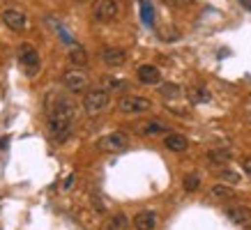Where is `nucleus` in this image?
<instances>
[{
  "label": "nucleus",
  "instance_id": "5",
  "mask_svg": "<svg viewBox=\"0 0 251 230\" xmlns=\"http://www.w3.org/2000/svg\"><path fill=\"white\" fill-rule=\"evenodd\" d=\"M62 83H65V88H67L69 92H74V94H78V92H85L88 90V83H90V78H88V74H85L83 69H67L65 74H62Z\"/></svg>",
  "mask_w": 251,
  "mask_h": 230
},
{
  "label": "nucleus",
  "instance_id": "11",
  "mask_svg": "<svg viewBox=\"0 0 251 230\" xmlns=\"http://www.w3.org/2000/svg\"><path fill=\"white\" fill-rule=\"evenodd\" d=\"M136 78L143 85H157L161 81V71L154 65H141L136 71Z\"/></svg>",
  "mask_w": 251,
  "mask_h": 230
},
{
  "label": "nucleus",
  "instance_id": "21",
  "mask_svg": "<svg viewBox=\"0 0 251 230\" xmlns=\"http://www.w3.org/2000/svg\"><path fill=\"white\" fill-rule=\"evenodd\" d=\"M159 92H161V97H166V99H175V97L180 94V88L175 83H166L159 88Z\"/></svg>",
  "mask_w": 251,
  "mask_h": 230
},
{
  "label": "nucleus",
  "instance_id": "18",
  "mask_svg": "<svg viewBox=\"0 0 251 230\" xmlns=\"http://www.w3.org/2000/svg\"><path fill=\"white\" fill-rule=\"evenodd\" d=\"M141 19H143L145 25H154V9H152V2H148V0H141Z\"/></svg>",
  "mask_w": 251,
  "mask_h": 230
},
{
  "label": "nucleus",
  "instance_id": "16",
  "mask_svg": "<svg viewBox=\"0 0 251 230\" xmlns=\"http://www.w3.org/2000/svg\"><path fill=\"white\" fill-rule=\"evenodd\" d=\"M164 145H166L171 152H184L189 143H187V138L180 136V134H168L166 140H164Z\"/></svg>",
  "mask_w": 251,
  "mask_h": 230
},
{
  "label": "nucleus",
  "instance_id": "9",
  "mask_svg": "<svg viewBox=\"0 0 251 230\" xmlns=\"http://www.w3.org/2000/svg\"><path fill=\"white\" fill-rule=\"evenodd\" d=\"M2 23L14 32L28 30V16L23 14L21 9H5V12H2Z\"/></svg>",
  "mask_w": 251,
  "mask_h": 230
},
{
  "label": "nucleus",
  "instance_id": "23",
  "mask_svg": "<svg viewBox=\"0 0 251 230\" xmlns=\"http://www.w3.org/2000/svg\"><path fill=\"white\" fill-rule=\"evenodd\" d=\"M101 85H104V90H118L122 88V81H118L115 76H101Z\"/></svg>",
  "mask_w": 251,
  "mask_h": 230
},
{
  "label": "nucleus",
  "instance_id": "3",
  "mask_svg": "<svg viewBox=\"0 0 251 230\" xmlns=\"http://www.w3.org/2000/svg\"><path fill=\"white\" fill-rule=\"evenodd\" d=\"M120 14L118 0H95L92 2V19L97 23H111Z\"/></svg>",
  "mask_w": 251,
  "mask_h": 230
},
{
  "label": "nucleus",
  "instance_id": "2",
  "mask_svg": "<svg viewBox=\"0 0 251 230\" xmlns=\"http://www.w3.org/2000/svg\"><path fill=\"white\" fill-rule=\"evenodd\" d=\"M118 108H120L125 115H138V113H145L152 108V101L148 97H141V94H125L120 97L118 101Z\"/></svg>",
  "mask_w": 251,
  "mask_h": 230
},
{
  "label": "nucleus",
  "instance_id": "7",
  "mask_svg": "<svg viewBox=\"0 0 251 230\" xmlns=\"http://www.w3.org/2000/svg\"><path fill=\"white\" fill-rule=\"evenodd\" d=\"M19 62H21V67L25 69L28 76H35L39 69V53L30 44H23L21 48H19Z\"/></svg>",
  "mask_w": 251,
  "mask_h": 230
},
{
  "label": "nucleus",
  "instance_id": "15",
  "mask_svg": "<svg viewBox=\"0 0 251 230\" xmlns=\"http://www.w3.org/2000/svg\"><path fill=\"white\" fill-rule=\"evenodd\" d=\"M187 97H189L194 104H207V101L212 99L210 90H207V88H203V85H191L189 90H187Z\"/></svg>",
  "mask_w": 251,
  "mask_h": 230
},
{
  "label": "nucleus",
  "instance_id": "22",
  "mask_svg": "<svg viewBox=\"0 0 251 230\" xmlns=\"http://www.w3.org/2000/svg\"><path fill=\"white\" fill-rule=\"evenodd\" d=\"M182 186L187 191H198V186H201V177L198 175H187L182 180Z\"/></svg>",
  "mask_w": 251,
  "mask_h": 230
},
{
  "label": "nucleus",
  "instance_id": "14",
  "mask_svg": "<svg viewBox=\"0 0 251 230\" xmlns=\"http://www.w3.org/2000/svg\"><path fill=\"white\" fill-rule=\"evenodd\" d=\"M69 62L76 69H83L85 65H88V53H85L83 46H78V44L69 46Z\"/></svg>",
  "mask_w": 251,
  "mask_h": 230
},
{
  "label": "nucleus",
  "instance_id": "27",
  "mask_svg": "<svg viewBox=\"0 0 251 230\" xmlns=\"http://www.w3.org/2000/svg\"><path fill=\"white\" fill-rule=\"evenodd\" d=\"M242 2H244V7H249V9H251V0H242Z\"/></svg>",
  "mask_w": 251,
  "mask_h": 230
},
{
  "label": "nucleus",
  "instance_id": "17",
  "mask_svg": "<svg viewBox=\"0 0 251 230\" xmlns=\"http://www.w3.org/2000/svg\"><path fill=\"white\" fill-rule=\"evenodd\" d=\"M106 228L108 230H127L129 228V221H127V216L125 214H113L111 219H108V223H106Z\"/></svg>",
  "mask_w": 251,
  "mask_h": 230
},
{
  "label": "nucleus",
  "instance_id": "12",
  "mask_svg": "<svg viewBox=\"0 0 251 230\" xmlns=\"http://www.w3.org/2000/svg\"><path fill=\"white\" fill-rule=\"evenodd\" d=\"M134 131L138 136H154V134H166V127L161 122H154V120H148V122H136L134 124Z\"/></svg>",
  "mask_w": 251,
  "mask_h": 230
},
{
  "label": "nucleus",
  "instance_id": "13",
  "mask_svg": "<svg viewBox=\"0 0 251 230\" xmlns=\"http://www.w3.org/2000/svg\"><path fill=\"white\" fill-rule=\"evenodd\" d=\"M154 226H157V216H154V212H138L136 216H134V228L136 230H154Z\"/></svg>",
  "mask_w": 251,
  "mask_h": 230
},
{
  "label": "nucleus",
  "instance_id": "4",
  "mask_svg": "<svg viewBox=\"0 0 251 230\" xmlns=\"http://www.w3.org/2000/svg\"><path fill=\"white\" fill-rule=\"evenodd\" d=\"M108 101H111L108 92L104 90V88H97V90L85 92V97H83V108H85V113L95 115V113H101V111L108 106Z\"/></svg>",
  "mask_w": 251,
  "mask_h": 230
},
{
  "label": "nucleus",
  "instance_id": "1",
  "mask_svg": "<svg viewBox=\"0 0 251 230\" xmlns=\"http://www.w3.org/2000/svg\"><path fill=\"white\" fill-rule=\"evenodd\" d=\"M44 111H46V124L49 131L55 140H65L72 131L74 117H76V108L65 97L62 92H49L44 99Z\"/></svg>",
  "mask_w": 251,
  "mask_h": 230
},
{
  "label": "nucleus",
  "instance_id": "24",
  "mask_svg": "<svg viewBox=\"0 0 251 230\" xmlns=\"http://www.w3.org/2000/svg\"><path fill=\"white\" fill-rule=\"evenodd\" d=\"M219 175H221V180H226V182H230V184H235L237 180H240V177L235 175V173H233V170H219Z\"/></svg>",
  "mask_w": 251,
  "mask_h": 230
},
{
  "label": "nucleus",
  "instance_id": "26",
  "mask_svg": "<svg viewBox=\"0 0 251 230\" xmlns=\"http://www.w3.org/2000/svg\"><path fill=\"white\" fill-rule=\"evenodd\" d=\"M240 163H242V168L247 170V175H251V157H244Z\"/></svg>",
  "mask_w": 251,
  "mask_h": 230
},
{
  "label": "nucleus",
  "instance_id": "10",
  "mask_svg": "<svg viewBox=\"0 0 251 230\" xmlns=\"http://www.w3.org/2000/svg\"><path fill=\"white\" fill-rule=\"evenodd\" d=\"M101 60H104V65H108V67H122V65L127 62V51H122L118 46H106V48L101 51Z\"/></svg>",
  "mask_w": 251,
  "mask_h": 230
},
{
  "label": "nucleus",
  "instance_id": "8",
  "mask_svg": "<svg viewBox=\"0 0 251 230\" xmlns=\"http://www.w3.org/2000/svg\"><path fill=\"white\" fill-rule=\"evenodd\" d=\"M226 216L228 221H233L240 228L251 230V207L247 205H228L226 207Z\"/></svg>",
  "mask_w": 251,
  "mask_h": 230
},
{
  "label": "nucleus",
  "instance_id": "28",
  "mask_svg": "<svg viewBox=\"0 0 251 230\" xmlns=\"http://www.w3.org/2000/svg\"><path fill=\"white\" fill-rule=\"evenodd\" d=\"M249 106H251V101H249Z\"/></svg>",
  "mask_w": 251,
  "mask_h": 230
},
{
  "label": "nucleus",
  "instance_id": "20",
  "mask_svg": "<svg viewBox=\"0 0 251 230\" xmlns=\"http://www.w3.org/2000/svg\"><path fill=\"white\" fill-rule=\"evenodd\" d=\"M212 196L214 198H233V189L230 186H226V184H214L212 186Z\"/></svg>",
  "mask_w": 251,
  "mask_h": 230
},
{
  "label": "nucleus",
  "instance_id": "19",
  "mask_svg": "<svg viewBox=\"0 0 251 230\" xmlns=\"http://www.w3.org/2000/svg\"><path fill=\"white\" fill-rule=\"evenodd\" d=\"M207 159L212 161V163H226V161H230V152L228 150H210Z\"/></svg>",
  "mask_w": 251,
  "mask_h": 230
},
{
  "label": "nucleus",
  "instance_id": "25",
  "mask_svg": "<svg viewBox=\"0 0 251 230\" xmlns=\"http://www.w3.org/2000/svg\"><path fill=\"white\" fill-rule=\"evenodd\" d=\"M166 5H173V7H182V5H187V2H191V0H164Z\"/></svg>",
  "mask_w": 251,
  "mask_h": 230
},
{
  "label": "nucleus",
  "instance_id": "6",
  "mask_svg": "<svg viewBox=\"0 0 251 230\" xmlns=\"http://www.w3.org/2000/svg\"><path fill=\"white\" fill-rule=\"evenodd\" d=\"M127 145H129V138L122 131H111L97 140V147L101 152H122V150H127Z\"/></svg>",
  "mask_w": 251,
  "mask_h": 230
}]
</instances>
